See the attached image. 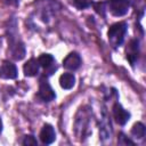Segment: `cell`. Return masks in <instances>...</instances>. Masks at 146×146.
<instances>
[{"mask_svg": "<svg viewBox=\"0 0 146 146\" xmlns=\"http://www.w3.org/2000/svg\"><path fill=\"white\" fill-rule=\"evenodd\" d=\"M94 8H95V10H96L99 15H102V16L105 15V5H104V2L94 3Z\"/></svg>", "mask_w": 146, "mask_h": 146, "instance_id": "2e32d148", "label": "cell"}, {"mask_svg": "<svg viewBox=\"0 0 146 146\" xmlns=\"http://www.w3.org/2000/svg\"><path fill=\"white\" fill-rule=\"evenodd\" d=\"M10 54L11 57L16 60H21L24 58L25 56V47L23 44V42L18 41V40H11L10 41Z\"/></svg>", "mask_w": 146, "mask_h": 146, "instance_id": "52a82bcc", "label": "cell"}, {"mask_svg": "<svg viewBox=\"0 0 146 146\" xmlns=\"http://www.w3.org/2000/svg\"><path fill=\"white\" fill-rule=\"evenodd\" d=\"M73 5L78 9H84V8H88L89 6H91V2L89 0H74Z\"/></svg>", "mask_w": 146, "mask_h": 146, "instance_id": "5bb4252c", "label": "cell"}, {"mask_svg": "<svg viewBox=\"0 0 146 146\" xmlns=\"http://www.w3.org/2000/svg\"><path fill=\"white\" fill-rule=\"evenodd\" d=\"M39 97L44 102H50L56 97L55 91L52 90L48 81L44 79H41L39 83Z\"/></svg>", "mask_w": 146, "mask_h": 146, "instance_id": "3957f363", "label": "cell"}, {"mask_svg": "<svg viewBox=\"0 0 146 146\" xmlns=\"http://www.w3.org/2000/svg\"><path fill=\"white\" fill-rule=\"evenodd\" d=\"M40 139L43 144L46 145H49L51 144L55 139H56V132L52 128V125L50 124H44L41 129V132H40Z\"/></svg>", "mask_w": 146, "mask_h": 146, "instance_id": "ba28073f", "label": "cell"}, {"mask_svg": "<svg viewBox=\"0 0 146 146\" xmlns=\"http://www.w3.org/2000/svg\"><path fill=\"white\" fill-rule=\"evenodd\" d=\"M139 54V48H138V41L137 40H131L127 47V58L128 60L133 65L135 62L138 58Z\"/></svg>", "mask_w": 146, "mask_h": 146, "instance_id": "9c48e42d", "label": "cell"}, {"mask_svg": "<svg viewBox=\"0 0 146 146\" xmlns=\"http://www.w3.org/2000/svg\"><path fill=\"white\" fill-rule=\"evenodd\" d=\"M119 144H121V145H133V143L130 140V139H128V138H125V136L123 135V133H120V138H119Z\"/></svg>", "mask_w": 146, "mask_h": 146, "instance_id": "e0dca14e", "label": "cell"}, {"mask_svg": "<svg viewBox=\"0 0 146 146\" xmlns=\"http://www.w3.org/2000/svg\"><path fill=\"white\" fill-rule=\"evenodd\" d=\"M39 65L44 67V68H49L50 66L54 65V57L49 54H42L39 58H38Z\"/></svg>", "mask_w": 146, "mask_h": 146, "instance_id": "7c38bea8", "label": "cell"}, {"mask_svg": "<svg viewBox=\"0 0 146 146\" xmlns=\"http://www.w3.org/2000/svg\"><path fill=\"white\" fill-rule=\"evenodd\" d=\"M1 131H2V121L0 119V133H1Z\"/></svg>", "mask_w": 146, "mask_h": 146, "instance_id": "d6986e66", "label": "cell"}, {"mask_svg": "<svg viewBox=\"0 0 146 146\" xmlns=\"http://www.w3.org/2000/svg\"><path fill=\"white\" fill-rule=\"evenodd\" d=\"M127 33V24L123 23V22H119V23H115L113 24L110 30H108V41L110 43L116 48L119 47L122 42H123V39H124V35Z\"/></svg>", "mask_w": 146, "mask_h": 146, "instance_id": "6da1fadb", "label": "cell"}, {"mask_svg": "<svg viewBox=\"0 0 146 146\" xmlns=\"http://www.w3.org/2000/svg\"><path fill=\"white\" fill-rule=\"evenodd\" d=\"M23 145H27V146H35L38 145V141L36 139L33 137V136H26L23 140Z\"/></svg>", "mask_w": 146, "mask_h": 146, "instance_id": "9a60e30c", "label": "cell"}, {"mask_svg": "<svg viewBox=\"0 0 146 146\" xmlns=\"http://www.w3.org/2000/svg\"><path fill=\"white\" fill-rule=\"evenodd\" d=\"M39 62L34 58H31L30 60H27L24 66H23V71H24V74L26 76H34L38 74L39 72Z\"/></svg>", "mask_w": 146, "mask_h": 146, "instance_id": "30bf717a", "label": "cell"}, {"mask_svg": "<svg viewBox=\"0 0 146 146\" xmlns=\"http://www.w3.org/2000/svg\"><path fill=\"white\" fill-rule=\"evenodd\" d=\"M17 76V67L10 62H3L0 65V78L15 79Z\"/></svg>", "mask_w": 146, "mask_h": 146, "instance_id": "5b68a950", "label": "cell"}, {"mask_svg": "<svg viewBox=\"0 0 146 146\" xmlns=\"http://www.w3.org/2000/svg\"><path fill=\"white\" fill-rule=\"evenodd\" d=\"M113 116L116 123H119L120 125H124L130 119V113L127 112L119 103H115L113 106Z\"/></svg>", "mask_w": 146, "mask_h": 146, "instance_id": "277c9868", "label": "cell"}, {"mask_svg": "<svg viewBox=\"0 0 146 146\" xmlns=\"http://www.w3.org/2000/svg\"><path fill=\"white\" fill-rule=\"evenodd\" d=\"M59 84L63 89H71L75 84V78L72 73H64L59 76Z\"/></svg>", "mask_w": 146, "mask_h": 146, "instance_id": "8fae6325", "label": "cell"}, {"mask_svg": "<svg viewBox=\"0 0 146 146\" xmlns=\"http://www.w3.org/2000/svg\"><path fill=\"white\" fill-rule=\"evenodd\" d=\"M108 9L114 16H123L129 10L128 0H108Z\"/></svg>", "mask_w": 146, "mask_h": 146, "instance_id": "7a4b0ae2", "label": "cell"}, {"mask_svg": "<svg viewBox=\"0 0 146 146\" xmlns=\"http://www.w3.org/2000/svg\"><path fill=\"white\" fill-rule=\"evenodd\" d=\"M5 1H6L7 3H9V5H13V3H14V5H16V3H17V2H16V0H5Z\"/></svg>", "mask_w": 146, "mask_h": 146, "instance_id": "ac0fdd59", "label": "cell"}, {"mask_svg": "<svg viewBox=\"0 0 146 146\" xmlns=\"http://www.w3.org/2000/svg\"><path fill=\"white\" fill-rule=\"evenodd\" d=\"M80 65H81V57L78 52H71L63 60V66L70 71H75L76 68L80 67Z\"/></svg>", "mask_w": 146, "mask_h": 146, "instance_id": "8992f818", "label": "cell"}, {"mask_svg": "<svg viewBox=\"0 0 146 146\" xmlns=\"http://www.w3.org/2000/svg\"><path fill=\"white\" fill-rule=\"evenodd\" d=\"M131 135L133 137L138 138V139L143 138L145 136V125L143 123H140V122L135 123L133 127H132V129H131Z\"/></svg>", "mask_w": 146, "mask_h": 146, "instance_id": "4fadbf2b", "label": "cell"}]
</instances>
